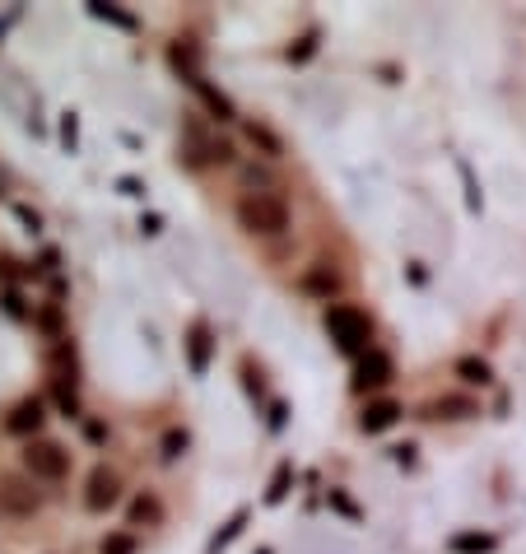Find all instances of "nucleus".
Segmentation results:
<instances>
[{
  "label": "nucleus",
  "mask_w": 526,
  "mask_h": 554,
  "mask_svg": "<svg viewBox=\"0 0 526 554\" xmlns=\"http://www.w3.org/2000/svg\"><path fill=\"white\" fill-rule=\"evenodd\" d=\"M326 326L340 336V350H359L368 340V322L359 317V312H350V308H331L326 312Z\"/></svg>",
  "instance_id": "obj_4"
},
{
  "label": "nucleus",
  "mask_w": 526,
  "mask_h": 554,
  "mask_svg": "<svg viewBox=\"0 0 526 554\" xmlns=\"http://www.w3.org/2000/svg\"><path fill=\"white\" fill-rule=\"evenodd\" d=\"M0 187H5V177H0Z\"/></svg>",
  "instance_id": "obj_17"
},
{
  "label": "nucleus",
  "mask_w": 526,
  "mask_h": 554,
  "mask_svg": "<svg viewBox=\"0 0 526 554\" xmlns=\"http://www.w3.org/2000/svg\"><path fill=\"white\" fill-rule=\"evenodd\" d=\"M131 517H135V522H154V517H159V503H154V499H140L131 508Z\"/></svg>",
  "instance_id": "obj_13"
},
{
  "label": "nucleus",
  "mask_w": 526,
  "mask_h": 554,
  "mask_svg": "<svg viewBox=\"0 0 526 554\" xmlns=\"http://www.w3.org/2000/svg\"><path fill=\"white\" fill-rule=\"evenodd\" d=\"M396 415H401V406L396 401H373V406L364 410V429L368 433H382V429H392Z\"/></svg>",
  "instance_id": "obj_7"
},
{
  "label": "nucleus",
  "mask_w": 526,
  "mask_h": 554,
  "mask_svg": "<svg viewBox=\"0 0 526 554\" xmlns=\"http://www.w3.org/2000/svg\"><path fill=\"white\" fill-rule=\"evenodd\" d=\"M303 284H308V289H322V294H336V289H340L336 271H312V275H308V280H303Z\"/></svg>",
  "instance_id": "obj_11"
},
{
  "label": "nucleus",
  "mask_w": 526,
  "mask_h": 554,
  "mask_svg": "<svg viewBox=\"0 0 526 554\" xmlns=\"http://www.w3.org/2000/svg\"><path fill=\"white\" fill-rule=\"evenodd\" d=\"M38 424H42V406L38 401H24V406H14V415H10V433H38Z\"/></svg>",
  "instance_id": "obj_8"
},
{
  "label": "nucleus",
  "mask_w": 526,
  "mask_h": 554,
  "mask_svg": "<svg viewBox=\"0 0 526 554\" xmlns=\"http://www.w3.org/2000/svg\"><path fill=\"white\" fill-rule=\"evenodd\" d=\"M122 499V480H117V471H108V466H98L94 475H89V489H84V503L94 508V513H108L112 503Z\"/></svg>",
  "instance_id": "obj_3"
},
{
  "label": "nucleus",
  "mask_w": 526,
  "mask_h": 554,
  "mask_svg": "<svg viewBox=\"0 0 526 554\" xmlns=\"http://www.w3.org/2000/svg\"><path fill=\"white\" fill-rule=\"evenodd\" d=\"M0 508H10V513H19V517H33L42 508V499L33 485H24L19 475H10V480H0Z\"/></svg>",
  "instance_id": "obj_5"
},
{
  "label": "nucleus",
  "mask_w": 526,
  "mask_h": 554,
  "mask_svg": "<svg viewBox=\"0 0 526 554\" xmlns=\"http://www.w3.org/2000/svg\"><path fill=\"white\" fill-rule=\"evenodd\" d=\"M452 550H489V536H457Z\"/></svg>",
  "instance_id": "obj_14"
},
{
  "label": "nucleus",
  "mask_w": 526,
  "mask_h": 554,
  "mask_svg": "<svg viewBox=\"0 0 526 554\" xmlns=\"http://www.w3.org/2000/svg\"><path fill=\"white\" fill-rule=\"evenodd\" d=\"M191 364H196V368L205 364V331H196V336H191Z\"/></svg>",
  "instance_id": "obj_15"
},
{
  "label": "nucleus",
  "mask_w": 526,
  "mask_h": 554,
  "mask_svg": "<svg viewBox=\"0 0 526 554\" xmlns=\"http://www.w3.org/2000/svg\"><path fill=\"white\" fill-rule=\"evenodd\" d=\"M103 554H131V541H126V536H112V541H103Z\"/></svg>",
  "instance_id": "obj_16"
},
{
  "label": "nucleus",
  "mask_w": 526,
  "mask_h": 554,
  "mask_svg": "<svg viewBox=\"0 0 526 554\" xmlns=\"http://www.w3.org/2000/svg\"><path fill=\"white\" fill-rule=\"evenodd\" d=\"M24 466L28 475H38V480H61L70 471V452L61 443H47V438H33L24 447Z\"/></svg>",
  "instance_id": "obj_2"
},
{
  "label": "nucleus",
  "mask_w": 526,
  "mask_h": 554,
  "mask_svg": "<svg viewBox=\"0 0 526 554\" xmlns=\"http://www.w3.org/2000/svg\"><path fill=\"white\" fill-rule=\"evenodd\" d=\"M382 382H392V364H387L382 354H373V359H364V364H359L354 387H359V392H368V387H382Z\"/></svg>",
  "instance_id": "obj_6"
},
{
  "label": "nucleus",
  "mask_w": 526,
  "mask_h": 554,
  "mask_svg": "<svg viewBox=\"0 0 526 554\" xmlns=\"http://www.w3.org/2000/svg\"><path fill=\"white\" fill-rule=\"evenodd\" d=\"M238 224L257 238H275V233L289 229V205L275 196V191H247L238 201Z\"/></svg>",
  "instance_id": "obj_1"
},
{
  "label": "nucleus",
  "mask_w": 526,
  "mask_h": 554,
  "mask_svg": "<svg viewBox=\"0 0 526 554\" xmlns=\"http://www.w3.org/2000/svg\"><path fill=\"white\" fill-rule=\"evenodd\" d=\"M438 415H447V419H466V415H475V406L471 401H461V396H447V401H438Z\"/></svg>",
  "instance_id": "obj_10"
},
{
  "label": "nucleus",
  "mask_w": 526,
  "mask_h": 554,
  "mask_svg": "<svg viewBox=\"0 0 526 554\" xmlns=\"http://www.w3.org/2000/svg\"><path fill=\"white\" fill-rule=\"evenodd\" d=\"M457 373H461L466 382H480V387L489 382V364H485V359H461V364H457Z\"/></svg>",
  "instance_id": "obj_9"
},
{
  "label": "nucleus",
  "mask_w": 526,
  "mask_h": 554,
  "mask_svg": "<svg viewBox=\"0 0 526 554\" xmlns=\"http://www.w3.org/2000/svg\"><path fill=\"white\" fill-rule=\"evenodd\" d=\"M247 136H252V140H257V145H261V149H266V154H280V140H275V136H270V131H266V126H257V122H252V126H247Z\"/></svg>",
  "instance_id": "obj_12"
}]
</instances>
